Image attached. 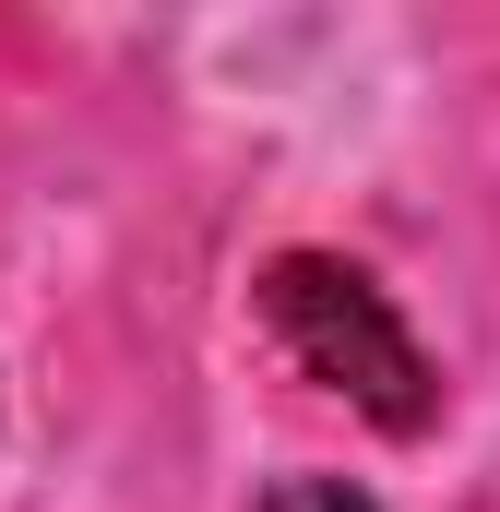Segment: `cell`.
Segmentation results:
<instances>
[{
    "instance_id": "1",
    "label": "cell",
    "mask_w": 500,
    "mask_h": 512,
    "mask_svg": "<svg viewBox=\"0 0 500 512\" xmlns=\"http://www.w3.org/2000/svg\"><path fill=\"white\" fill-rule=\"evenodd\" d=\"M250 310H262V334H274V358H286L298 382L346 393L370 429L417 441V429L441 417V370H429V346L405 334V310L381 298L358 262H334V251H274V262H262V286H250Z\"/></svg>"
},
{
    "instance_id": "2",
    "label": "cell",
    "mask_w": 500,
    "mask_h": 512,
    "mask_svg": "<svg viewBox=\"0 0 500 512\" xmlns=\"http://www.w3.org/2000/svg\"><path fill=\"white\" fill-rule=\"evenodd\" d=\"M250 512H381V501L358 489V477H322V465H298V477H274Z\"/></svg>"
}]
</instances>
